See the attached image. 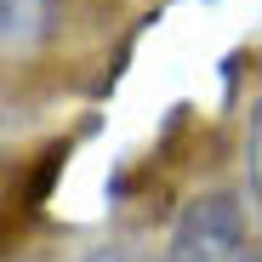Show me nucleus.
Segmentation results:
<instances>
[{
  "mask_svg": "<svg viewBox=\"0 0 262 262\" xmlns=\"http://www.w3.org/2000/svg\"><path fill=\"white\" fill-rule=\"evenodd\" d=\"M245 251V216L228 194H200L177 211L160 262H239Z\"/></svg>",
  "mask_w": 262,
  "mask_h": 262,
  "instance_id": "f257e3e1",
  "label": "nucleus"
},
{
  "mask_svg": "<svg viewBox=\"0 0 262 262\" xmlns=\"http://www.w3.org/2000/svg\"><path fill=\"white\" fill-rule=\"evenodd\" d=\"M239 262H256V251H239Z\"/></svg>",
  "mask_w": 262,
  "mask_h": 262,
  "instance_id": "39448f33",
  "label": "nucleus"
},
{
  "mask_svg": "<svg viewBox=\"0 0 262 262\" xmlns=\"http://www.w3.org/2000/svg\"><path fill=\"white\" fill-rule=\"evenodd\" d=\"M85 262H125L120 251H97V256H85Z\"/></svg>",
  "mask_w": 262,
  "mask_h": 262,
  "instance_id": "20e7f679",
  "label": "nucleus"
},
{
  "mask_svg": "<svg viewBox=\"0 0 262 262\" xmlns=\"http://www.w3.org/2000/svg\"><path fill=\"white\" fill-rule=\"evenodd\" d=\"M57 171H63V143L40 154V171H34V183H29V211L46 205V194H52V183H57Z\"/></svg>",
  "mask_w": 262,
  "mask_h": 262,
  "instance_id": "7ed1b4c3",
  "label": "nucleus"
},
{
  "mask_svg": "<svg viewBox=\"0 0 262 262\" xmlns=\"http://www.w3.org/2000/svg\"><path fill=\"white\" fill-rule=\"evenodd\" d=\"M52 29V0H0V34L6 40H34Z\"/></svg>",
  "mask_w": 262,
  "mask_h": 262,
  "instance_id": "f03ea898",
  "label": "nucleus"
}]
</instances>
